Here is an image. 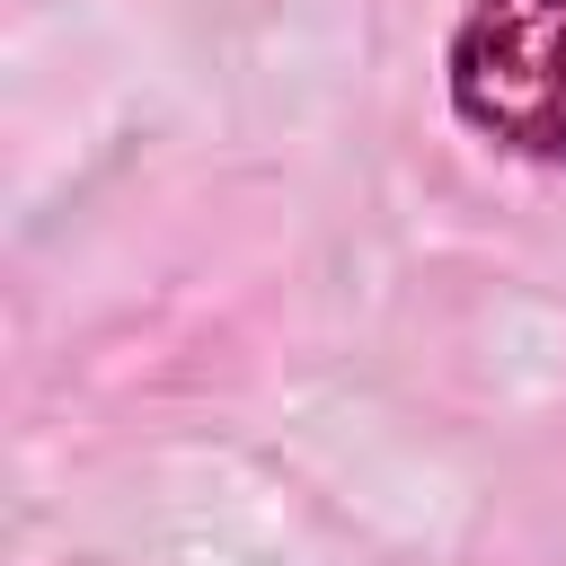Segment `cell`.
<instances>
[{
	"instance_id": "obj_1",
	"label": "cell",
	"mask_w": 566,
	"mask_h": 566,
	"mask_svg": "<svg viewBox=\"0 0 566 566\" xmlns=\"http://www.w3.org/2000/svg\"><path fill=\"white\" fill-rule=\"evenodd\" d=\"M442 106L522 168H566V0H460L442 35Z\"/></svg>"
}]
</instances>
